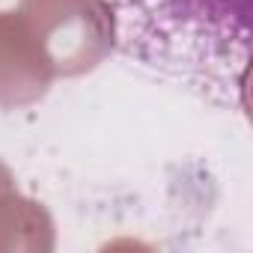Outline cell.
Listing matches in <instances>:
<instances>
[{"instance_id":"1","label":"cell","mask_w":253,"mask_h":253,"mask_svg":"<svg viewBox=\"0 0 253 253\" xmlns=\"http://www.w3.org/2000/svg\"><path fill=\"white\" fill-rule=\"evenodd\" d=\"M113 48L197 98L247 113L250 0H110Z\"/></svg>"}]
</instances>
